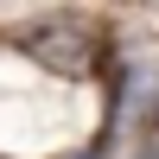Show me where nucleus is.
Returning <instances> with one entry per match:
<instances>
[{"instance_id": "nucleus-1", "label": "nucleus", "mask_w": 159, "mask_h": 159, "mask_svg": "<svg viewBox=\"0 0 159 159\" xmlns=\"http://www.w3.org/2000/svg\"><path fill=\"white\" fill-rule=\"evenodd\" d=\"M140 159H159V147H153V153H140Z\"/></svg>"}]
</instances>
